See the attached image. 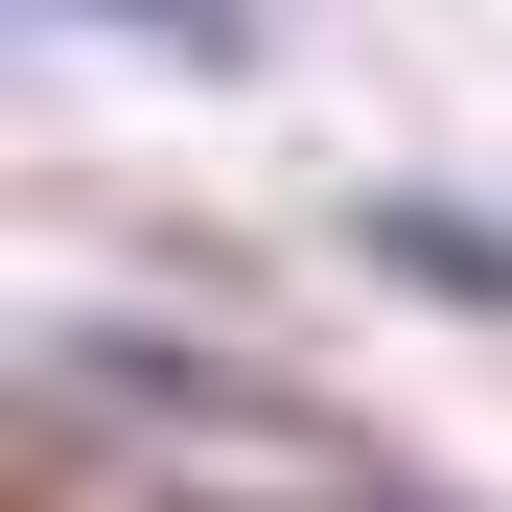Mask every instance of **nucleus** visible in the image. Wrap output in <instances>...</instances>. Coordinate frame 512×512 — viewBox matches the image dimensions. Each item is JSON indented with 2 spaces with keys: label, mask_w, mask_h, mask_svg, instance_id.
I'll return each mask as SVG.
<instances>
[{
  "label": "nucleus",
  "mask_w": 512,
  "mask_h": 512,
  "mask_svg": "<svg viewBox=\"0 0 512 512\" xmlns=\"http://www.w3.org/2000/svg\"><path fill=\"white\" fill-rule=\"evenodd\" d=\"M94 24H140V47H187V70H233V47H256V0H94Z\"/></svg>",
  "instance_id": "f257e3e1"
}]
</instances>
